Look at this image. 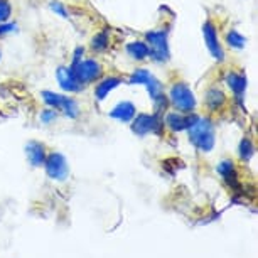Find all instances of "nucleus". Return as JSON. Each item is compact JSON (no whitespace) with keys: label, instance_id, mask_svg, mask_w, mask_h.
Wrapping results in <instances>:
<instances>
[{"label":"nucleus","instance_id":"19","mask_svg":"<svg viewBox=\"0 0 258 258\" xmlns=\"http://www.w3.org/2000/svg\"><path fill=\"white\" fill-rule=\"evenodd\" d=\"M150 76H152V73L149 70H145V68H139V70H135L132 75L128 78V83L130 85H144L150 80Z\"/></svg>","mask_w":258,"mask_h":258},{"label":"nucleus","instance_id":"3","mask_svg":"<svg viewBox=\"0 0 258 258\" xmlns=\"http://www.w3.org/2000/svg\"><path fill=\"white\" fill-rule=\"evenodd\" d=\"M191 142L203 152H209L214 145V126L209 118H199L186 130Z\"/></svg>","mask_w":258,"mask_h":258},{"label":"nucleus","instance_id":"15","mask_svg":"<svg viewBox=\"0 0 258 258\" xmlns=\"http://www.w3.org/2000/svg\"><path fill=\"white\" fill-rule=\"evenodd\" d=\"M125 51L135 61H145L149 57V46L145 41H132L125 46Z\"/></svg>","mask_w":258,"mask_h":258},{"label":"nucleus","instance_id":"21","mask_svg":"<svg viewBox=\"0 0 258 258\" xmlns=\"http://www.w3.org/2000/svg\"><path fill=\"white\" fill-rule=\"evenodd\" d=\"M19 31L17 22L14 21H7V22H0V39L9 36V34H14Z\"/></svg>","mask_w":258,"mask_h":258},{"label":"nucleus","instance_id":"8","mask_svg":"<svg viewBox=\"0 0 258 258\" xmlns=\"http://www.w3.org/2000/svg\"><path fill=\"white\" fill-rule=\"evenodd\" d=\"M56 81L59 85V88L66 93H81L85 90V86L78 81L75 73L70 70V66H61L56 70Z\"/></svg>","mask_w":258,"mask_h":258},{"label":"nucleus","instance_id":"13","mask_svg":"<svg viewBox=\"0 0 258 258\" xmlns=\"http://www.w3.org/2000/svg\"><path fill=\"white\" fill-rule=\"evenodd\" d=\"M137 115V106H135L130 100H123L120 103H116L113 108L110 110V116L120 121H132L134 116Z\"/></svg>","mask_w":258,"mask_h":258},{"label":"nucleus","instance_id":"25","mask_svg":"<svg viewBox=\"0 0 258 258\" xmlns=\"http://www.w3.org/2000/svg\"><path fill=\"white\" fill-rule=\"evenodd\" d=\"M51 11L56 12L57 16H61V17H68V11L64 9V6H62V4H59V2H52L51 4Z\"/></svg>","mask_w":258,"mask_h":258},{"label":"nucleus","instance_id":"14","mask_svg":"<svg viewBox=\"0 0 258 258\" xmlns=\"http://www.w3.org/2000/svg\"><path fill=\"white\" fill-rule=\"evenodd\" d=\"M26 154H27V159L29 162H31L32 165H41L44 164L46 160V147L42 145L41 142H37V140H32V142L27 144L26 147Z\"/></svg>","mask_w":258,"mask_h":258},{"label":"nucleus","instance_id":"5","mask_svg":"<svg viewBox=\"0 0 258 258\" xmlns=\"http://www.w3.org/2000/svg\"><path fill=\"white\" fill-rule=\"evenodd\" d=\"M203 39H204V44H206V49L209 51L214 59L218 62H223L225 61V47L221 46V41H220V36H218V27L214 26L213 21H208L203 24Z\"/></svg>","mask_w":258,"mask_h":258},{"label":"nucleus","instance_id":"17","mask_svg":"<svg viewBox=\"0 0 258 258\" xmlns=\"http://www.w3.org/2000/svg\"><path fill=\"white\" fill-rule=\"evenodd\" d=\"M41 98L44 100V103L49 106V108H54L57 111H61L62 105L68 98V95L62 93H56V91H41Z\"/></svg>","mask_w":258,"mask_h":258},{"label":"nucleus","instance_id":"26","mask_svg":"<svg viewBox=\"0 0 258 258\" xmlns=\"http://www.w3.org/2000/svg\"><path fill=\"white\" fill-rule=\"evenodd\" d=\"M0 59H2V51H0Z\"/></svg>","mask_w":258,"mask_h":258},{"label":"nucleus","instance_id":"10","mask_svg":"<svg viewBox=\"0 0 258 258\" xmlns=\"http://www.w3.org/2000/svg\"><path fill=\"white\" fill-rule=\"evenodd\" d=\"M225 81H226V86L230 88L231 93L238 98V101H243V96H245L246 88H248V80H246L245 73L231 70L226 73Z\"/></svg>","mask_w":258,"mask_h":258},{"label":"nucleus","instance_id":"6","mask_svg":"<svg viewBox=\"0 0 258 258\" xmlns=\"http://www.w3.org/2000/svg\"><path fill=\"white\" fill-rule=\"evenodd\" d=\"M162 128V120H160V113H140L135 115L132 120V130L139 135L147 134H157Z\"/></svg>","mask_w":258,"mask_h":258},{"label":"nucleus","instance_id":"9","mask_svg":"<svg viewBox=\"0 0 258 258\" xmlns=\"http://www.w3.org/2000/svg\"><path fill=\"white\" fill-rule=\"evenodd\" d=\"M44 165H46V172L49 174L52 179H56V181H62V179H66L68 165H66L64 157H62V154H57V152L47 154L46 160H44Z\"/></svg>","mask_w":258,"mask_h":258},{"label":"nucleus","instance_id":"18","mask_svg":"<svg viewBox=\"0 0 258 258\" xmlns=\"http://www.w3.org/2000/svg\"><path fill=\"white\" fill-rule=\"evenodd\" d=\"M90 47L95 52H103V51L108 49V47H110V34H108V31L96 32L93 36V39H91Z\"/></svg>","mask_w":258,"mask_h":258},{"label":"nucleus","instance_id":"1","mask_svg":"<svg viewBox=\"0 0 258 258\" xmlns=\"http://www.w3.org/2000/svg\"><path fill=\"white\" fill-rule=\"evenodd\" d=\"M167 100L169 105H172V108L176 111H181V113H191L198 106L196 95L182 81H176L174 85H170Z\"/></svg>","mask_w":258,"mask_h":258},{"label":"nucleus","instance_id":"7","mask_svg":"<svg viewBox=\"0 0 258 258\" xmlns=\"http://www.w3.org/2000/svg\"><path fill=\"white\" fill-rule=\"evenodd\" d=\"M199 116L191 111V113H181V111H169L164 116V125L165 128H169L170 132H186V130L191 126L194 121H196Z\"/></svg>","mask_w":258,"mask_h":258},{"label":"nucleus","instance_id":"11","mask_svg":"<svg viewBox=\"0 0 258 258\" xmlns=\"http://www.w3.org/2000/svg\"><path fill=\"white\" fill-rule=\"evenodd\" d=\"M226 101H228V96L225 93V90L218 88V86H211V88L206 90V93H204V106H206V110H209L211 113H216V111L225 108Z\"/></svg>","mask_w":258,"mask_h":258},{"label":"nucleus","instance_id":"16","mask_svg":"<svg viewBox=\"0 0 258 258\" xmlns=\"http://www.w3.org/2000/svg\"><path fill=\"white\" fill-rule=\"evenodd\" d=\"M225 42L226 46L230 47V49H245L246 46V37L243 36L240 31H236V29H230L226 34H225Z\"/></svg>","mask_w":258,"mask_h":258},{"label":"nucleus","instance_id":"22","mask_svg":"<svg viewBox=\"0 0 258 258\" xmlns=\"http://www.w3.org/2000/svg\"><path fill=\"white\" fill-rule=\"evenodd\" d=\"M12 16V7L9 0H0V22H7L11 21Z\"/></svg>","mask_w":258,"mask_h":258},{"label":"nucleus","instance_id":"2","mask_svg":"<svg viewBox=\"0 0 258 258\" xmlns=\"http://www.w3.org/2000/svg\"><path fill=\"white\" fill-rule=\"evenodd\" d=\"M145 42L149 46V57L157 64H164L170 59L169 36L164 29H155L145 34Z\"/></svg>","mask_w":258,"mask_h":258},{"label":"nucleus","instance_id":"20","mask_svg":"<svg viewBox=\"0 0 258 258\" xmlns=\"http://www.w3.org/2000/svg\"><path fill=\"white\" fill-rule=\"evenodd\" d=\"M238 152H240V159L241 160H250L253 152H255V149H253V142L251 139L245 137L240 142V149H238Z\"/></svg>","mask_w":258,"mask_h":258},{"label":"nucleus","instance_id":"4","mask_svg":"<svg viewBox=\"0 0 258 258\" xmlns=\"http://www.w3.org/2000/svg\"><path fill=\"white\" fill-rule=\"evenodd\" d=\"M70 70L75 73V76L78 78V81L83 86L96 83L100 78H103V66L100 61L93 59V57H83L80 62H76L75 66H70Z\"/></svg>","mask_w":258,"mask_h":258},{"label":"nucleus","instance_id":"23","mask_svg":"<svg viewBox=\"0 0 258 258\" xmlns=\"http://www.w3.org/2000/svg\"><path fill=\"white\" fill-rule=\"evenodd\" d=\"M56 118H57V110H54V108H46V110L41 111V121H42V123L49 125Z\"/></svg>","mask_w":258,"mask_h":258},{"label":"nucleus","instance_id":"24","mask_svg":"<svg viewBox=\"0 0 258 258\" xmlns=\"http://www.w3.org/2000/svg\"><path fill=\"white\" fill-rule=\"evenodd\" d=\"M86 56V47L85 46H78L75 52H73V61H71V66H75L76 62H80L83 57Z\"/></svg>","mask_w":258,"mask_h":258},{"label":"nucleus","instance_id":"12","mask_svg":"<svg viewBox=\"0 0 258 258\" xmlns=\"http://www.w3.org/2000/svg\"><path fill=\"white\" fill-rule=\"evenodd\" d=\"M123 83L120 76H106V78H100L96 81L95 86V98L98 101H103L106 96H108L111 91H115L118 86Z\"/></svg>","mask_w":258,"mask_h":258}]
</instances>
